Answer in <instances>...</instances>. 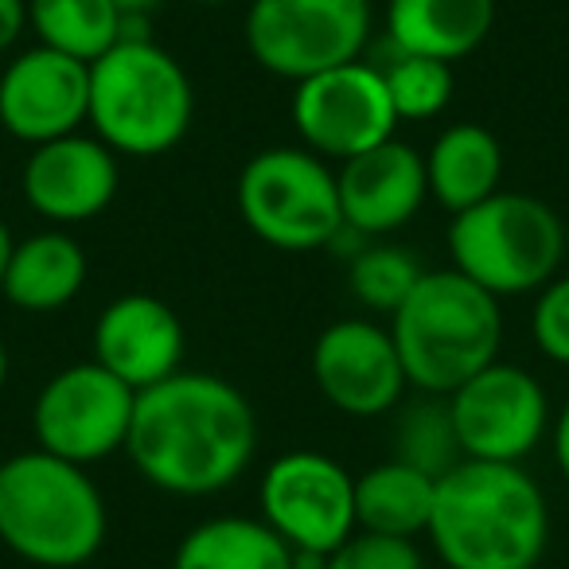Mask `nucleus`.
I'll return each instance as SVG.
<instances>
[{"label": "nucleus", "instance_id": "obj_16", "mask_svg": "<svg viewBox=\"0 0 569 569\" xmlns=\"http://www.w3.org/2000/svg\"><path fill=\"white\" fill-rule=\"evenodd\" d=\"M94 363L118 375L129 390H149L168 375L183 371L188 332L168 301L152 293H121L94 320Z\"/></svg>", "mask_w": 569, "mask_h": 569}, {"label": "nucleus", "instance_id": "obj_33", "mask_svg": "<svg viewBox=\"0 0 569 569\" xmlns=\"http://www.w3.org/2000/svg\"><path fill=\"white\" fill-rule=\"evenodd\" d=\"M9 382V348H4V340H0V387Z\"/></svg>", "mask_w": 569, "mask_h": 569}, {"label": "nucleus", "instance_id": "obj_32", "mask_svg": "<svg viewBox=\"0 0 569 569\" xmlns=\"http://www.w3.org/2000/svg\"><path fill=\"white\" fill-rule=\"evenodd\" d=\"M12 250H17V238H12L9 222L0 219V284H4V269H9V258H12Z\"/></svg>", "mask_w": 569, "mask_h": 569}, {"label": "nucleus", "instance_id": "obj_8", "mask_svg": "<svg viewBox=\"0 0 569 569\" xmlns=\"http://www.w3.org/2000/svg\"><path fill=\"white\" fill-rule=\"evenodd\" d=\"M371 28V0H250L242 36L261 71L297 87L320 71L356 63Z\"/></svg>", "mask_w": 569, "mask_h": 569}, {"label": "nucleus", "instance_id": "obj_28", "mask_svg": "<svg viewBox=\"0 0 569 569\" xmlns=\"http://www.w3.org/2000/svg\"><path fill=\"white\" fill-rule=\"evenodd\" d=\"M530 332L546 359L569 367V273H558L550 284L538 289Z\"/></svg>", "mask_w": 569, "mask_h": 569}, {"label": "nucleus", "instance_id": "obj_11", "mask_svg": "<svg viewBox=\"0 0 569 569\" xmlns=\"http://www.w3.org/2000/svg\"><path fill=\"white\" fill-rule=\"evenodd\" d=\"M452 429L465 460L522 465L550 433V398L519 363H488L449 395Z\"/></svg>", "mask_w": 569, "mask_h": 569}, {"label": "nucleus", "instance_id": "obj_20", "mask_svg": "<svg viewBox=\"0 0 569 569\" xmlns=\"http://www.w3.org/2000/svg\"><path fill=\"white\" fill-rule=\"evenodd\" d=\"M429 199L449 214L483 203L503 188V144L488 126L457 121L441 129L426 152Z\"/></svg>", "mask_w": 569, "mask_h": 569}, {"label": "nucleus", "instance_id": "obj_29", "mask_svg": "<svg viewBox=\"0 0 569 569\" xmlns=\"http://www.w3.org/2000/svg\"><path fill=\"white\" fill-rule=\"evenodd\" d=\"M28 28V0H0V56L20 43Z\"/></svg>", "mask_w": 569, "mask_h": 569}, {"label": "nucleus", "instance_id": "obj_10", "mask_svg": "<svg viewBox=\"0 0 569 569\" xmlns=\"http://www.w3.org/2000/svg\"><path fill=\"white\" fill-rule=\"evenodd\" d=\"M261 519L293 550L332 553L356 535V476L328 452L293 449L269 460L258 483Z\"/></svg>", "mask_w": 569, "mask_h": 569}, {"label": "nucleus", "instance_id": "obj_2", "mask_svg": "<svg viewBox=\"0 0 569 569\" xmlns=\"http://www.w3.org/2000/svg\"><path fill=\"white\" fill-rule=\"evenodd\" d=\"M426 538L445 569H535L550 542V507L522 465L460 460L437 480Z\"/></svg>", "mask_w": 569, "mask_h": 569}, {"label": "nucleus", "instance_id": "obj_13", "mask_svg": "<svg viewBox=\"0 0 569 569\" xmlns=\"http://www.w3.org/2000/svg\"><path fill=\"white\" fill-rule=\"evenodd\" d=\"M312 382L332 410L348 418H382L402 406L410 379L387 325L348 317L328 325L312 343Z\"/></svg>", "mask_w": 569, "mask_h": 569}, {"label": "nucleus", "instance_id": "obj_26", "mask_svg": "<svg viewBox=\"0 0 569 569\" xmlns=\"http://www.w3.org/2000/svg\"><path fill=\"white\" fill-rule=\"evenodd\" d=\"M382 79H387L398 121L441 118L452 102V90H457L452 63L426 59V56H398V51H395V63L382 67Z\"/></svg>", "mask_w": 569, "mask_h": 569}, {"label": "nucleus", "instance_id": "obj_24", "mask_svg": "<svg viewBox=\"0 0 569 569\" xmlns=\"http://www.w3.org/2000/svg\"><path fill=\"white\" fill-rule=\"evenodd\" d=\"M395 460L421 468L433 480H441L449 468H457L465 460L457 429H452L449 398L418 395L413 402L402 398L395 418Z\"/></svg>", "mask_w": 569, "mask_h": 569}, {"label": "nucleus", "instance_id": "obj_3", "mask_svg": "<svg viewBox=\"0 0 569 569\" xmlns=\"http://www.w3.org/2000/svg\"><path fill=\"white\" fill-rule=\"evenodd\" d=\"M110 511L90 468L28 449L0 460V546L40 569H79L102 550Z\"/></svg>", "mask_w": 569, "mask_h": 569}, {"label": "nucleus", "instance_id": "obj_12", "mask_svg": "<svg viewBox=\"0 0 569 569\" xmlns=\"http://www.w3.org/2000/svg\"><path fill=\"white\" fill-rule=\"evenodd\" d=\"M289 118L305 149L340 164L390 141L398 129L382 67H371L363 59L297 82Z\"/></svg>", "mask_w": 569, "mask_h": 569}, {"label": "nucleus", "instance_id": "obj_19", "mask_svg": "<svg viewBox=\"0 0 569 569\" xmlns=\"http://www.w3.org/2000/svg\"><path fill=\"white\" fill-rule=\"evenodd\" d=\"M496 28V0H387V36L398 56L460 63Z\"/></svg>", "mask_w": 569, "mask_h": 569}, {"label": "nucleus", "instance_id": "obj_34", "mask_svg": "<svg viewBox=\"0 0 569 569\" xmlns=\"http://www.w3.org/2000/svg\"><path fill=\"white\" fill-rule=\"evenodd\" d=\"M188 4H203V9H214V4H230V0H188Z\"/></svg>", "mask_w": 569, "mask_h": 569}, {"label": "nucleus", "instance_id": "obj_22", "mask_svg": "<svg viewBox=\"0 0 569 569\" xmlns=\"http://www.w3.org/2000/svg\"><path fill=\"white\" fill-rule=\"evenodd\" d=\"M433 496V476L390 457L356 476V527L371 535L418 538L429 530Z\"/></svg>", "mask_w": 569, "mask_h": 569}, {"label": "nucleus", "instance_id": "obj_5", "mask_svg": "<svg viewBox=\"0 0 569 569\" xmlns=\"http://www.w3.org/2000/svg\"><path fill=\"white\" fill-rule=\"evenodd\" d=\"M191 74L157 40H118L98 63H90L87 126L118 157H164L191 133Z\"/></svg>", "mask_w": 569, "mask_h": 569}, {"label": "nucleus", "instance_id": "obj_30", "mask_svg": "<svg viewBox=\"0 0 569 569\" xmlns=\"http://www.w3.org/2000/svg\"><path fill=\"white\" fill-rule=\"evenodd\" d=\"M550 445H553V460H558V472L569 480V402L550 421Z\"/></svg>", "mask_w": 569, "mask_h": 569}, {"label": "nucleus", "instance_id": "obj_1", "mask_svg": "<svg viewBox=\"0 0 569 569\" xmlns=\"http://www.w3.org/2000/svg\"><path fill=\"white\" fill-rule=\"evenodd\" d=\"M126 452L164 496H219L258 452V413L222 375L176 371L137 395Z\"/></svg>", "mask_w": 569, "mask_h": 569}, {"label": "nucleus", "instance_id": "obj_25", "mask_svg": "<svg viewBox=\"0 0 569 569\" xmlns=\"http://www.w3.org/2000/svg\"><path fill=\"white\" fill-rule=\"evenodd\" d=\"M421 273H426V266L413 258V250L371 238L363 250L351 253L348 284L359 309L375 312V317H395L398 305L410 297V289L418 284Z\"/></svg>", "mask_w": 569, "mask_h": 569}, {"label": "nucleus", "instance_id": "obj_17", "mask_svg": "<svg viewBox=\"0 0 569 569\" xmlns=\"http://www.w3.org/2000/svg\"><path fill=\"white\" fill-rule=\"evenodd\" d=\"M336 183H340L343 222L363 238H387L426 207V152L390 137V141L343 160Z\"/></svg>", "mask_w": 569, "mask_h": 569}, {"label": "nucleus", "instance_id": "obj_23", "mask_svg": "<svg viewBox=\"0 0 569 569\" xmlns=\"http://www.w3.org/2000/svg\"><path fill=\"white\" fill-rule=\"evenodd\" d=\"M28 28L43 48L98 63L121 40V12L113 0H28Z\"/></svg>", "mask_w": 569, "mask_h": 569}, {"label": "nucleus", "instance_id": "obj_6", "mask_svg": "<svg viewBox=\"0 0 569 569\" xmlns=\"http://www.w3.org/2000/svg\"><path fill=\"white\" fill-rule=\"evenodd\" d=\"M445 242L452 253V269L507 301V297L538 293L561 273L566 222L546 199L499 188L483 203L452 214Z\"/></svg>", "mask_w": 569, "mask_h": 569}, {"label": "nucleus", "instance_id": "obj_4", "mask_svg": "<svg viewBox=\"0 0 569 569\" xmlns=\"http://www.w3.org/2000/svg\"><path fill=\"white\" fill-rule=\"evenodd\" d=\"M390 336L410 390L449 398L503 348V301L460 269H426L398 312Z\"/></svg>", "mask_w": 569, "mask_h": 569}, {"label": "nucleus", "instance_id": "obj_7", "mask_svg": "<svg viewBox=\"0 0 569 569\" xmlns=\"http://www.w3.org/2000/svg\"><path fill=\"white\" fill-rule=\"evenodd\" d=\"M246 230L281 253L328 250L343 227L336 168L305 144L253 152L234 183Z\"/></svg>", "mask_w": 569, "mask_h": 569}, {"label": "nucleus", "instance_id": "obj_14", "mask_svg": "<svg viewBox=\"0 0 569 569\" xmlns=\"http://www.w3.org/2000/svg\"><path fill=\"white\" fill-rule=\"evenodd\" d=\"M90 118V63L56 48L20 51L0 71V129L24 144L71 137Z\"/></svg>", "mask_w": 569, "mask_h": 569}, {"label": "nucleus", "instance_id": "obj_21", "mask_svg": "<svg viewBox=\"0 0 569 569\" xmlns=\"http://www.w3.org/2000/svg\"><path fill=\"white\" fill-rule=\"evenodd\" d=\"M172 569H293V546L261 515H214L180 538Z\"/></svg>", "mask_w": 569, "mask_h": 569}, {"label": "nucleus", "instance_id": "obj_18", "mask_svg": "<svg viewBox=\"0 0 569 569\" xmlns=\"http://www.w3.org/2000/svg\"><path fill=\"white\" fill-rule=\"evenodd\" d=\"M87 273L90 261L79 238L67 234L63 227H48L17 242L0 293L12 309L43 317L79 301V293L87 289Z\"/></svg>", "mask_w": 569, "mask_h": 569}, {"label": "nucleus", "instance_id": "obj_15", "mask_svg": "<svg viewBox=\"0 0 569 569\" xmlns=\"http://www.w3.org/2000/svg\"><path fill=\"white\" fill-rule=\"evenodd\" d=\"M121 188V157L94 133H71L36 144L20 172V196L51 227L90 222Z\"/></svg>", "mask_w": 569, "mask_h": 569}, {"label": "nucleus", "instance_id": "obj_9", "mask_svg": "<svg viewBox=\"0 0 569 569\" xmlns=\"http://www.w3.org/2000/svg\"><path fill=\"white\" fill-rule=\"evenodd\" d=\"M133 406L137 390H129L94 359L63 367L43 382L32 402L36 449L82 468L98 465L126 449Z\"/></svg>", "mask_w": 569, "mask_h": 569}, {"label": "nucleus", "instance_id": "obj_27", "mask_svg": "<svg viewBox=\"0 0 569 569\" xmlns=\"http://www.w3.org/2000/svg\"><path fill=\"white\" fill-rule=\"evenodd\" d=\"M328 569H426L413 538H390L356 530L343 546L328 553Z\"/></svg>", "mask_w": 569, "mask_h": 569}, {"label": "nucleus", "instance_id": "obj_31", "mask_svg": "<svg viewBox=\"0 0 569 569\" xmlns=\"http://www.w3.org/2000/svg\"><path fill=\"white\" fill-rule=\"evenodd\" d=\"M164 0H113V9L121 12V20H152L160 12Z\"/></svg>", "mask_w": 569, "mask_h": 569}]
</instances>
